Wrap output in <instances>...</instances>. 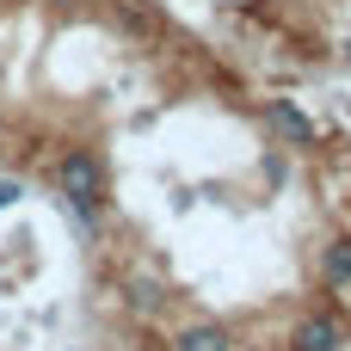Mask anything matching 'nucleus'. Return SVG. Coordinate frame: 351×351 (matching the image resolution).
Listing matches in <instances>:
<instances>
[{"instance_id":"1","label":"nucleus","mask_w":351,"mask_h":351,"mask_svg":"<svg viewBox=\"0 0 351 351\" xmlns=\"http://www.w3.org/2000/svg\"><path fill=\"white\" fill-rule=\"evenodd\" d=\"M210 12L228 43L284 80L351 68V0H210Z\"/></svg>"}]
</instances>
